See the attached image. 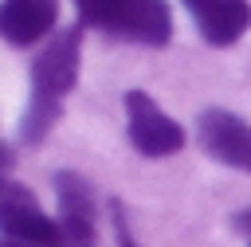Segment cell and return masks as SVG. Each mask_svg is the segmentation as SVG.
<instances>
[{
  "label": "cell",
  "instance_id": "1",
  "mask_svg": "<svg viewBox=\"0 0 251 247\" xmlns=\"http://www.w3.org/2000/svg\"><path fill=\"white\" fill-rule=\"evenodd\" d=\"M78 43L82 31L67 27L59 31L31 63V98H27V114L20 122V137L24 141H43V133L55 125L63 98L71 94L75 78H78Z\"/></svg>",
  "mask_w": 251,
  "mask_h": 247
},
{
  "label": "cell",
  "instance_id": "2",
  "mask_svg": "<svg viewBox=\"0 0 251 247\" xmlns=\"http://www.w3.org/2000/svg\"><path fill=\"white\" fill-rule=\"evenodd\" d=\"M82 24L145 43V47H161L173 35V16L165 0H75Z\"/></svg>",
  "mask_w": 251,
  "mask_h": 247
},
{
  "label": "cell",
  "instance_id": "3",
  "mask_svg": "<svg viewBox=\"0 0 251 247\" xmlns=\"http://www.w3.org/2000/svg\"><path fill=\"white\" fill-rule=\"evenodd\" d=\"M0 231L16 243H35V247H59L63 239V223H55L35 204V196L16 180H0Z\"/></svg>",
  "mask_w": 251,
  "mask_h": 247
},
{
  "label": "cell",
  "instance_id": "4",
  "mask_svg": "<svg viewBox=\"0 0 251 247\" xmlns=\"http://www.w3.org/2000/svg\"><path fill=\"white\" fill-rule=\"evenodd\" d=\"M126 114H129V141L141 157H169L184 145L180 122H173L149 94L129 90L126 94Z\"/></svg>",
  "mask_w": 251,
  "mask_h": 247
},
{
  "label": "cell",
  "instance_id": "5",
  "mask_svg": "<svg viewBox=\"0 0 251 247\" xmlns=\"http://www.w3.org/2000/svg\"><path fill=\"white\" fill-rule=\"evenodd\" d=\"M200 145L216 161L251 173V125L243 118H235L227 110H204L200 114Z\"/></svg>",
  "mask_w": 251,
  "mask_h": 247
},
{
  "label": "cell",
  "instance_id": "6",
  "mask_svg": "<svg viewBox=\"0 0 251 247\" xmlns=\"http://www.w3.org/2000/svg\"><path fill=\"white\" fill-rule=\"evenodd\" d=\"M59 20V0H4L0 4V35L12 47L39 43Z\"/></svg>",
  "mask_w": 251,
  "mask_h": 247
},
{
  "label": "cell",
  "instance_id": "7",
  "mask_svg": "<svg viewBox=\"0 0 251 247\" xmlns=\"http://www.w3.org/2000/svg\"><path fill=\"white\" fill-rule=\"evenodd\" d=\"M184 4L192 8V20L212 47H227L251 27L247 0H184Z\"/></svg>",
  "mask_w": 251,
  "mask_h": 247
},
{
  "label": "cell",
  "instance_id": "8",
  "mask_svg": "<svg viewBox=\"0 0 251 247\" xmlns=\"http://www.w3.org/2000/svg\"><path fill=\"white\" fill-rule=\"evenodd\" d=\"M55 192H59V208H63V235L75 239H90L94 231V200L82 176L75 173H59L55 176Z\"/></svg>",
  "mask_w": 251,
  "mask_h": 247
},
{
  "label": "cell",
  "instance_id": "9",
  "mask_svg": "<svg viewBox=\"0 0 251 247\" xmlns=\"http://www.w3.org/2000/svg\"><path fill=\"white\" fill-rule=\"evenodd\" d=\"M8 165H12V153L0 145V180H4V169H8Z\"/></svg>",
  "mask_w": 251,
  "mask_h": 247
},
{
  "label": "cell",
  "instance_id": "10",
  "mask_svg": "<svg viewBox=\"0 0 251 247\" xmlns=\"http://www.w3.org/2000/svg\"><path fill=\"white\" fill-rule=\"evenodd\" d=\"M0 247H35V243H16V239H4Z\"/></svg>",
  "mask_w": 251,
  "mask_h": 247
}]
</instances>
